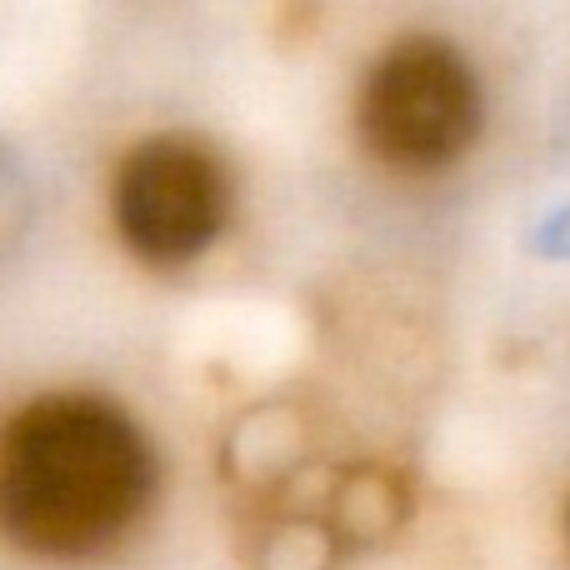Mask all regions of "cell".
<instances>
[{"label": "cell", "instance_id": "obj_3", "mask_svg": "<svg viewBox=\"0 0 570 570\" xmlns=\"http://www.w3.org/2000/svg\"><path fill=\"white\" fill-rule=\"evenodd\" d=\"M116 220L130 250L160 266L206 250L226 220L220 160L186 136L136 146L116 176Z\"/></svg>", "mask_w": 570, "mask_h": 570}, {"label": "cell", "instance_id": "obj_2", "mask_svg": "<svg viewBox=\"0 0 570 570\" xmlns=\"http://www.w3.org/2000/svg\"><path fill=\"white\" fill-rule=\"evenodd\" d=\"M481 130V86L455 46L411 36L361 86V136L391 170H441Z\"/></svg>", "mask_w": 570, "mask_h": 570}, {"label": "cell", "instance_id": "obj_4", "mask_svg": "<svg viewBox=\"0 0 570 570\" xmlns=\"http://www.w3.org/2000/svg\"><path fill=\"white\" fill-rule=\"evenodd\" d=\"M26 220H30V190L20 166L0 150V256L16 250V240L26 236Z\"/></svg>", "mask_w": 570, "mask_h": 570}, {"label": "cell", "instance_id": "obj_1", "mask_svg": "<svg viewBox=\"0 0 570 570\" xmlns=\"http://www.w3.org/2000/svg\"><path fill=\"white\" fill-rule=\"evenodd\" d=\"M140 431L96 395H50L0 431V531L40 556L110 546L150 495Z\"/></svg>", "mask_w": 570, "mask_h": 570}]
</instances>
